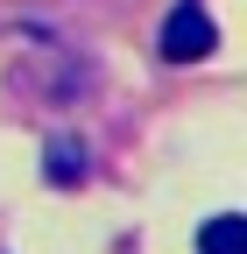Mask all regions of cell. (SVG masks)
Masks as SVG:
<instances>
[{"instance_id":"cell-1","label":"cell","mask_w":247,"mask_h":254,"mask_svg":"<svg viewBox=\"0 0 247 254\" xmlns=\"http://www.w3.org/2000/svg\"><path fill=\"white\" fill-rule=\"evenodd\" d=\"M212 43H219V28H212L205 7L184 0L177 14H163V57H170V64H198V57H212Z\"/></svg>"},{"instance_id":"cell-2","label":"cell","mask_w":247,"mask_h":254,"mask_svg":"<svg viewBox=\"0 0 247 254\" xmlns=\"http://www.w3.org/2000/svg\"><path fill=\"white\" fill-rule=\"evenodd\" d=\"M240 240H247V219H240V212H226V219H212V226L198 233V254H247Z\"/></svg>"},{"instance_id":"cell-3","label":"cell","mask_w":247,"mask_h":254,"mask_svg":"<svg viewBox=\"0 0 247 254\" xmlns=\"http://www.w3.org/2000/svg\"><path fill=\"white\" fill-rule=\"evenodd\" d=\"M50 177H57V184H78V148H71V141L50 148Z\"/></svg>"}]
</instances>
